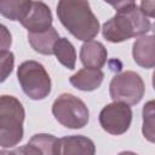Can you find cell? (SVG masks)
<instances>
[{"label":"cell","instance_id":"6da1fadb","mask_svg":"<svg viewBox=\"0 0 155 155\" xmlns=\"http://www.w3.org/2000/svg\"><path fill=\"white\" fill-rule=\"evenodd\" d=\"M116 15L103 24L102 34L110 42H121L131 38L145 35L150 28V21L140 12L134 1L111 4Z\"/></svg>","mask_w":155,"mask_h":155},{"label":"cell","instance_id":"7a4b0ae2","mask_svg":"<svg viewBox=\"0 0 155 155\" xmlns=\"http://www.w3.org/2000/svg\"><path fill=\"white\" fill-rule=\"evenodd\" d=\"M57 16L64 28L79 40L90 41L99 31V22L87 1L62 0L57 5Z\"/></svg>","mask_w":155,"mask_h":155},{"label":"cell","instance_id":"3957f363","mask_svg":"<svg viewBox=\"0 0 155 155\" xmlns=\"http://www.w3.org/2000/svg\"><path fill=\"white\" fill-rule=\"evenodd\" d=\"M25 111L22 103L13 96H0V145L11 148L23 138Z\"/></svg>","mask_w":155,"mask_h":155},{"label":"cell","instance_id":"277c9868","mask_svg":"<svg viewBox=\"0 0 155 155\" xmlns=\"http://www.w3.org/2000/svg\"><path fill=\"white\" fill-rule=\"evenodd\" d=\"M23 92L34 101L46 98L51 92V78L44 65L36 61H25L17 69Z\"/></svg>","mask_w":155,"mask_h":155},{"label":"cell","instance_id":"5b68a950","mask_svg":"<svg viewBox=\"0 0 155 155\" xmlns=\"http://www.w3.org/2000/svg\"><path fill=\"white\" fill-rule=\"evenodd\" d=\"M54 119L67 128H82L87 125L90 111L86 104L71 93H62L52 104Z\"/></svg>","mask_w":155,"mask_h":155},{"label":"cell","instance_id":"8992f818","mask_svg":"<svg viewBox=\"0 0 155 155\" xmlns=\"http://www.w3.org/2000/svg\"><path fill=\"white\" fill-rule=\"evenodd\" d=\"M109 92L113 102L134 105L143 98L145 86L139 74L132 70H126L111 79Z\"/></svg>","mask_w":155,"mask_h":155},{"label":"cell","instance_id":"52a82bcc","mask_svg":"<svg viewBox=\"0 0 155 155\" xmlns=\"http://www.w3.org/2000/svg\"><path fill=\"white\" fill-rule=\"evenodd\" d=\"M132 121V109L130 105L113 102L107 104L99 113V124L102 128L110 134L125 133Z\"/></svg>","mask_w":155,"mask_h":155},{"label":"cell","instance_id":"ba28073f","mask_svg":"<svg viewBox=\"0 0 155 155\" xmlns=\"http://www.w3.org/2000/svg\"><path fill=\"white\" fill-rule=\"evenodd\" d=\"M28 33H40L52 27V13L50 7L42 1H31L24 17L19 21Z\"/></svg>","mask_w":155,"mask_h":155},{"label":"cell","instance_id":"9c48e42d","mask_svg":"<svg viewBox=\"0 0 155 155\" xmlns=\"http://www.w3.org/2000/svg\"><path fill=\"white\" fill-rule=\"evenodd\" d=\"M58 139L47 133L34 134L25 145L10 151V155H56Z\"/></svg>","mask_w":155,"mask_h":155},{"label":"cell","instance_id":"30bf717a","mask_svg":"<svg viewBox=\"0 0 155 155\" xmlns=\"http://www.w3.org/2000/svg\"><path fill=\"white\" fill-rule=\"evenodd\" d=\"M92 139L85 136H67L58 139L56 155H94Z\"/></svg>","mask_w":155,"mask_h":155},{"label":"cell","instance_id":"8fae6325","mask_svg":"<svg viewBox=\"0 0 155 155\" xmlns=\"http://www.w3.org/2000/svg\"><path fill=\"white\" fill-rule=\"evenodd\" d=\"M108 57V51L99 41H85L80 50V61L85 68L101 69Z\"/></svg>","mask_w":155,"mask_h":155},{"label":"cell","instance_id":"7c38bea8","mask_svg":"<svg viewBox=\"0 0 155 155\" xmlns=\"http://www.w3.org/2000/svg\"><path fill=\"white\" fill-rule=\"evenodd\" d=\"M132 54L134 62L145 69H151L155 65V54H154V36L153 35H142L139 36L132 48Z\"/></svg>","mask_w":155,"mask_h":155},{"label":"cell","instance_id":"4fadbf2b","mask_svg":"<svg viewBox=\"0 0 155 155\" xmlns=\"http://www.w3.org/2000/svg\"><path fill=\"white\" fill-rule=\"evenodd\" d=\"M104 79V73L101 69L84 68L70 76V84L81 91H94L97 90Z\"/></svg>","mask_w":155,"mask_h":155},{"label":"cell","instance_id":"5bb4252c","mask_svg":"<svg viewBox=\"0 0 155 155\" xmlns=\"http://www.w3.org/2000/svg\"><path fill=\"white\" fill-rule=\"evenodd\" d=\"M58 39L59 35L53 27L40 33H28L30 46L41 54H53V46Z\"/></svg>","mask_w":155,"mask_h":155},{"label":"cell","instance_id":"9a60e30c","mask_svg":"<svg viewBox=\"0 0 155 155\" xmlns=\"http://www.w3.org/2000/svg\"><path fill=\"white\" fill-rule=\"evenodd\" d=\"M53 54L58 62L68 69H74L76 63V52L73 44L67 38H59L53 46Z\"/></svg>","mask_w":155,"mask_h":155},{"label":"cell","instance_id":"2e32d148","mask_svg":"<svg viewBox=\"0 0 155 155\" xmlns=\"http://www.w3.org/2000/svg\"><path fill=\"white\" fill-rule=\"evenodd\" d=\"M30 5V0H0V13L11 21H21Z\"/></svg>","mask_w":155,"mask_h":155},{"label":"cell","instance_id":"e0dca14e","mask_svg":"<svg viewBox=\"0 0 155 155\" xmlns=\"http://www.w3.org/2000/svg\"><path fill=\"white\" fill-rule=\"evenodd\" d=\"M143 134L149 142H154V101H149L143 108Z\"/></svg>","mask_w":155,"mask_h":155},{"label":"cell","instance_id":"ac0fdd59","mask_svg":"<svg viewBox=\"0 0 155 155\" xmlns=\"http://www.w3.org/2000/svg\"><path fill=\"white\" fill-rule=\"evenodd\" d=\"M15 56L11 51H0V82H4L13 70Z\"/></svg>","mask_w":155,"mask_h":155},{"label":"cell","instance_id":"d6986e66","mask_svg":"<svg viewBox=\"0 0 155 155\" xmlns=\"http://www.w3.org/2000/svg\"><path fill=\"white\" fill-rule=\"evenodd\" d=\"M12 45V35L10 30L0 23V51H7Z\"/></svg>","mask_w":155,"mask_h":155},{"label":"cell","instance_id":"ffe728a7","mask_svg":"<svg viewBox=\"0 0 155 155\" xmlns=\"http://www.w3.org/2000/svg\"><path fill=\"white\" fill-rule=\"evenodd\" d=\"M154 6H155L154 1H142L139 10L147 18L148 17H154Z\"/></svg>","mask_w":155,"mask_h":155},{"label":"cell","instance_id":"44dd1931","mask_svg":"<svg viewBox=\"0 0 155 155\" xmlns=\"http://www.w3.org/2000/svg\"><path fill=\"white\" fill-rule=\"evenodd\" d=\"M117 155H138V154H136V153H133V151H121V153L117 154Z\"/></svg>","mask_w":155,"mask_h":155},{"label":"cell","instance_id":"7402d4cb","mask_svg":"<svg viewBox=\"0 0 155 155\" xmlns=\"http://www.w3.org/2000/svg\"><path fill=\"white\" fill-rule=\"evenodd\" d=\"M0 155H10L8 150H0Z\"/></svg>","mask_w":155,"mask_h":155}]
</instances>
